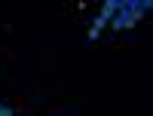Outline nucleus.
<instances>
[{
    "label": "nucleus",
    "mask_w": 153,
    "mask_h": 116,
    "mask_svg": "<svg viewBox=\"0 0 153 116\" xmlns=\"http://www.w3.org/2000/svg\"><path fill=\"white\" fill-rule=\"evenodd\" d=\"M135 21H138V18L126 9V3L120 0V9H117V16L110 18V28H113V31H129V28H135Z\"/></svg>",
    "instance_id": "f257e3e1"
},
{
    "label": "nucleus",
    "mask_w": 153,
    "mask_h": 116,
    "mask_svg": "<svg viewBox=\"0 0 153 116\" xmlns=\"http://www.w3.org/2000/svg\"><path fill=\"white\" fill-rule=\"evenodd\" d=\"M123 3H126V9H129L135 18H141L144 12H150V9H153V3H150V0H123Z\"/></svg>",
    "instance_id": "f03ea898"
},
{
    "label": "nucleus",
    "mask_w": 153,
    "mask_h": 116,
    "mask_svg": "<svg viewBox=\"0 0 153 116\" xmlns=\"http://www.w3.org/2000/svg\"><path fill=\"white\" fill-rule=\"evenodd\" d=\"M117 9H120V0H104V6H101V18L110 21L113 16H117Z\"/></svg>",
    "instance_id": "7ed1b4c3"
},
{
    "label": "nucleus",
    "mask_w": 153,
    "mask_h": 116,
    "mask_svg": "<svg viewBox=\"0 0 153 116\" xmlns=\"http://www.w3.org/2000/svg\"><path fill=\"white\" fill-rule=\"evenodd\" d=\"M104 24H107V21L101 18V16H98L92 24H89V40H98V34H101V28H104Z\"/></svg>",
    "instance_id": "20e7f679"
},
{
    "label": "nucleus",
    "mask_w": 153,
    "mask_h": 116,
    "mask_svg": "<svg viewBox=\"0 0 153 116\" xmlns=\"http://www.w3.org/2000/svg\"><path fill=\"white\" fill-rule=\"evenodd\" d=\"M0 116H16V110H12L6 101H0Z\"/></svg>",
    "instance_id": "39448f33"
}]
</instances>
